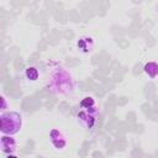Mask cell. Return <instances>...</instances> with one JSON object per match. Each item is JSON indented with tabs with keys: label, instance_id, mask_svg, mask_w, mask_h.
I'll list each match as a JSON object with an SVG mask.
<instances>
[{
	"label": "cell",
	"instance_id": "1",
	"mask_svg": "<svg viewBox=\"0 0 158 158\" xmlns=\"http://www.w3.org/2000/svg\"><path fill=\"white\" fill-rule=\"evenodd\" d=\"M0 131L5 136L16 135L22 126V116L17 111H2L0 115Z\"/></svg>",
	"mask_w": 158,
	"mask_h": 158
},
{
	"label": "cell",
	"instance_id": "2",
	"mask_svg": "<svg viewBox=\"0 0 158 158\" xmlns=\"http://www.w3.org/2000/svg\"><path fill=\"white\" fill-rule=\"evenodd\" d=\"M0 148L1 152L5 154H12L16 151V141L11 136H5L2 135L0 139Z\"/></svg>",
	"mask_w": 158,
	"mask_h": 158
},
{
	"label": "cell",
	"instance_id": "3",
	"mask_svg": "<svg viewBox=\"0 0 158 158\" xmlns=\"http://www.w3.org/2000/svg\"><path fill=\"white\" fill-rule=\"evenodd\" d=\"M143 72L149 77V78H156L158 75V63L156 62H148L143 67Z\"/></svg>",
	"mask_w": 158,
	"mask_h": 158
},
{
	"label": "cell",
	"instance_id": "4",
	"mask_svg": "<svg viewBox=\"0 0 158 158\" xmlns=\"http://www.w3.org/2000/svg\"><path fill=\"white\" fill-rule=\"evenodd\" d=\"M25 74H26V78L30 79V80H36L38 78V72H37V69L35 67H28L26 69Z\"/></svg>",
	"mask_w": 158,
	"mask_h": 158
},
{
	"label": "cell",
	"instance_id": "5",
	"mask_svg": "<svg viewBox=\"0 0 158 158\" xmlns=\"http://www.w3.org/2000/svg\"><path fill=\"white\" fill-rule=\"evenodd\" d=\"M1 99H2V110H5V106H6V102H5V98L2 96Z\"/></svg>",
	"mask_w": 158,
	"mask_h": 158
},
{
	"label": "cell",
	"instance_id": "6",
	"mask_svg": "<svg viewBox=\"0 0 158 158\" xmlns=\"http://www.w3.org/2000/svg\"><path fill=\"white\" fill-rule=\"evenodd\" d=\"M6 158H19V157H16V156H14V154H7Z\"/></svg>",
	"mask_w": 158,
	"mask_h": 158
}]
</instances>
